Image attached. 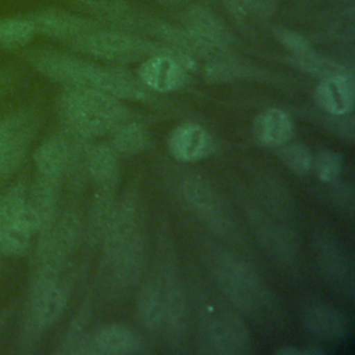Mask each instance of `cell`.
Wrapping results in <instances>:
<instances>
[{"label": "cell", "instance_id": "1", "mask_svg": "<svg viewBox=\"0 0 355 355\" xmlns=\"http://www.w3.org/2000/svg\"><path fill=\"white\" fill-rule=\"evenodd\" d=\"M24 61L39 75L65 87H86L119 100L144 101L148 90L126 69L104 67L51 49H24Z\"/></svg>", "mask_w": 355, "mask_h": 355}, {"label": "cell", "instance_id": "2", "mask_svg": "<svg viewBox=\"0 0 355 355\" xmlns=\"http://www.w3.org/2000/svg\"><path fill=\"white\" fill-rule=\"evenodd\" d=\"M55 107L64 132L79 140L111 133L129 121V110L119 98L94 89L65 87Z\"/></svg>", "mask_w": 355, "mask_h": 355}, {"label": "cell", "instance_id": "3", "mask_svg": "<svg viewBox=\"0 0 355 355\" xmlns=\"http://www.w3.org/2000/svg\"><path fill=\"white\" fill-rule=\"evenodd\" d=\"M68 44L79 53L116 64L143 61L157 53H172L186 60V55L162 43L147 42L130 33L101 31L100 28L69 40Z\"/></svg>", "mask_w": 355, "mask_h": 355}, {"label": "cell", "instance_id": "4", "mask_svg": "<svg viewBox=\"0 0 355 355\" xmlns=\"http://www.w3.org/2000/svg\"><path fill=\"white\" fill-rule=\"evenodd\" d=\"M215 279L225 295L241 311L255 313L266 302V290L257 272L241 258L220 252L215 262Z\"/></svg>", "mask_w": 355, "mask_h": 355}, {"label": "cell", "instance_id": "5", "mask_svg": "<svg viewBox=\"0 0 355 355\" xmlns=\"http://www.w3.org/2000/svg\"><path fill=\"white\" fill-rule=\"evenodd\" d=\"M182 196L187 208L209 230L220 236H230L233 233V220L207 180L198 176L187 178L182 184Z\"/></svg>", "mask_w": 355, "mask_h": 355}, {"label": "cell", "instance_id": "6", "mask_svg": "<svg viewBox=\"0 0 355 355\" xmlns=\"http://www.w3.org/2000/svg\"><path fill=\"white\" fill-rule=\"evenodd\" d=\"M204 341L209 352L236 355L250 351L251 338L243 322L229 312L211 316L204 326Z\"/></svg>", "mask_w": 355, "mask_h": 355}, {"label": "cell", "instance_id": "7", "mask_svg": "<svg viewBox=\"0 0 355 355\" xmlns=\"http://www.w3.org/2000/svg\"><path fill=\"white\" fill-rule=\"evenodd\" d=\"M180 58L172 53H157L141 61L137 79L147 90L169 93L180 89L187 80V72Z\"/></svg>", "mask_w": 355, "mask_h": 355}, {"label": "cell", "instance_id": "8", "mask_svg": "<svg viewBox=\"0 0 355 355\" xmlns=\"http://www.w3.org/2000/svg\"><path fill=\"white\" fill-rule=\"evenodd\" d=\"M144 351L139 336L123 324H107L87 337H82L73 354H100V355H128Z\"/></svg>", "mask_w": 355, "mask_h": 355}, {"label": "cell", "instance_id": "9", "mask_svg": "<svg viewBox=\"0 0 355 355\" xmlns=\"http://www.w3.org/2000/svg\"><path fill=\"white\" fill-rule=\"evenodd\" d=\"M28 17L33 24L36 35L64 40L67 43L98 28L94 21L55 8L36 10L29 12Z\"/></svg>", "mask_w": 355, "mask_h": 355}, {"label": "cell", "instance_id": "10", "mask_svg": "<svg viewBox=\"0 0 355 355\" xmlns=\"http://www.w3.org/2000/svg\"><path fill=\"white\" fill-rule=\"evenodd\" d=\"M72 139L65 132L47 136L32 154L36 175L62 179L78 155Z\"/></svg>", "mask_w": 355, "mask_h": 355}, {"label": "cell", "instance_id": "11", "mask_svg": "<svg viewBox=\"0 0 355 355\" xmlns=\"http://www.w3.org/2000/svg\"><path fill=\"white\" fill-rule=\"evenodd\" d=\"M86 166L96 187L94 205H111L119 176L116 153L111 146H93L86 151Z\"/></svg>", "mask_w": 355, "mask_h": 355}, {"label": "cell", "instance_id": "12", "mask_svg": "<svg viewBox=\"0 0 355 355\" xmlns=\"http://www.w3.org/2000/svg\"><path fill=\"white\" fill-rule=\"evenodd\" d=\"M61 180L35 173V179L29 183V200L37 220L36 239L46 234L57 218Z\"/></svg>", "mask_w": 355, "mask_h": 355}, {"label": "cell", "instance_id": "13", "mask_svg": "<svg viewBox=\"0 0 355 355\" xmlns=\"http://www.w3.org/2000/svg\"><path fill=\"white\" fill-rule=\"evenodd\" d=\"M171 154L180 162H196L205 158L212 150L209 133L196 122L178 125L168 137Z\"/></svg>", "mask_w": 355, "mask_h": 355}, {"label": "cell", "instance_id": "14", "mask_svg": "<svg viewBox=\"0 0 355 355\" xmlns=\"http://www.w3.org/2000/svg\"><path fill=\"white\" fill-rule=\"evenodd\" d=\"M184 24L186 31L209 53L223 50L232 42V36L223 24L212 12L201 7L187 10Z\"/></svg>", "mask_w": 355, "mask_h": 355}, {"label": "cell", "instance_id": "15", "mask_svg": "<svg viewBox=\"0 0 355 355\" xmlns=\"http://www.w3.org/2000/svg\"><path fill=\"white\" fill-rule=\"evenodd\" d=\"M354 98V83L343 72L322 78L315 90V100L319 108L337 116L345 115L352 110Z\"/></svg>", "mask_w": 355, "mask_h": 355}, {"label": "cell", "instance_id": "16", "mask_svg": "<svg viewBox=\"0 0 355 355\" xmlns=\"http://www.w3.org/2000/svg\"><path fill=\"white\" fill-rule=\"evenodd\" d=\"M40 128L39 114L29 119L1 148H0V183L12 176L25 162L32 143Z\"/></svg>", "mask_w": 355, "mask_h": 355}, {"label": "cell", "instance_id": "17", "mask_svg": "<svg viewBox=\"0 0 355 355\" xmlns=\"http://www.w3.org/2000/svg\"><path fill=\"white\" fill-rule=\"evenodd\" d=\"M306 330L312 337L323 343H338L348 333L345 316L334 306L315 305L305 316Z\"/></svg>", "mask_w": 355, "mask_h": 355}, {"label": "cell", "instance_id": "18", "mask_svg": "<svg viewBox=\"0 0 355 355\" xmlns=\"http://www.w3.org/2000/svg\"><path fill=\"white\" fill-rule=\"evenodd\" d=\"M294 130L291 116L280 108L259 112L252 123V133L258 143L268 147H280L290 141Z\"/></svg>", "mask_w": 355, "mask_h": 355}, {"label": "cell", "instance_id": "19", "mask_svg": "<svg viewBox=\"0 0 355 355\" xmlns=\"http://www.w3.org/2000/svg\"><path fill=\"white\" fill-rule=\"evenodd\" d=\"M137 316L148 330H158L165 326L166 301L164 284L148 282L137 297Z\"/></svg>", "mask_w": 355, "mask_h": 355}, {"label": "cell", "instance_id": "20", "mask_svg": "<svg viewBox=\"0 0 355 355\" xmlns=\"http://www.w3.org/2000/svg\"><path fill=\"white\" fill-rule=\"evenodd\" d=\"M36 36L32 21L26 15L0 17V49L17 51L26 49Z\"/></svg>", "mask_w": 355, "mask_h": 355}, {"label": "cell", "instance_id": "21", "mask_svg": "<svg viewBox=\"0 0 355 355\" xmlns=\"http://www.w3.org/2000/svg\"><path fill=\"white\" fill-rule=\"evenodd\" d=\"M150 136L137 122H123L111 132V148L121 155H136L147 148Z\"/></svg>", "mask_w": 355, "mask_h": 355}, {"label": "cell", "instance_id": "22", "mask_svg": "<svg viewBox=\"0 0 355 355\" xmlns=\"http://www.w3.org/2000/svg\"><path fill=\"white\" fill-rule=\"evenodd\" d=\"M279 158L295 175H306L312 169V155L301 143H290L279 147Z\"/></svg>", "mask_w": 355, "mask_h": 355}, {"label": "cell", "instance_id": "23", "mask_svg": "<svg viewBox=\"0 0 355 355\" xmlns=\"http://www.w3.org/2000/svg\"><path fill=\"white\" fill-rule=\"evenodd\" d=\"M39 111L31 105L17 108L0 116V148Z\"/></svg>", "mask_w": 355, "mask_h": 355}, {"label": "cell", "instance_id": "24", "mask_svg": "<svg viewBox=\"0 0 355 355\" xmlns=\"http://www.w3.org/2000/svg\"><path fill=\"white\" fill-rule=\"evenodd\" d=\"M312 169L320 182L331 183L341 173V155L333 150H323L315 158H312Z\"/></svg>", "mask_w": 355, "mask_h": 355}, {"label": "cell", "instance_id": "25", "mask_svg": "<svg viewBox=\"0 0 355 355\" xmlns=\"http://www.w3.org/2000/svg\"><path fill=\"white\" fill-rule=\"evenodd\" d=\"M275 36L282 43L283 47H286L288 51L293 53L295 60L315 54L311 43L304 36L293 31L279 28V29H275Z\"/></svg>", "mask_w": 355, "mask_h": 355}, {"label": "cell", "instance_id": "26", "mask_svg": "<svg viewBox=\"0 0 355 355\" xmlns=\"http://www.w3.org/2000/svg\"><path fill=\"white\" fill-rule=\"evenodd\" d=\"M19 78H21V73L18 69L11 67L0 68V97L14 90V87L19 82Z\"/></svg>", "mask_w": 355, "mask_h": 355}, {"label": "cell", "instance_id": "27", "mask_svg": "<svg viewBox=\"0 0 355 355\" xmlns=\"http://www.w3.org/2000/svg\"><path fill=\"white\" fill-rule=\"evenodd\" d=\"M243 4L245 3L247 6H250L251 8L254 10H258V11H266L269 10L276 0H241Z\"/></svg>", "mask_w": 355, "mask_h": 355}, {"label": "cell", "instance_id": "28", "mask_svg": "<svg viewBox=\"0 0 355 355\" xmlns=\"http://www.w3.org/2000/svg\"><path fill=\"white\" fill-rule=\"evenodd\" d=\"M226 4L234 11V12H240L241 11V0H225Z\"/></svg>", "mask_w": 355, "mask_h": 355}]
</instances>
